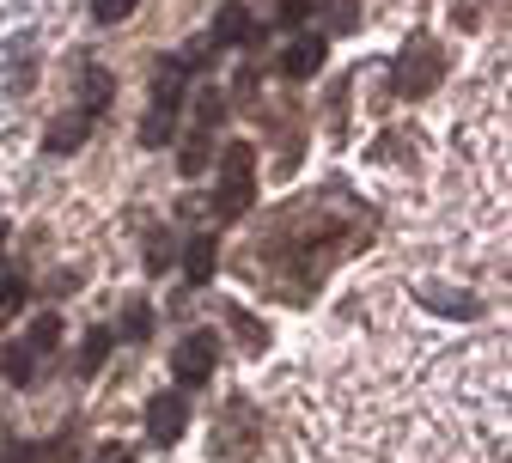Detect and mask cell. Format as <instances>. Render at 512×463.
<instances>
[{"label":"cell","instance_id":"6da1fadb","mask_svg":"<svg viewBox=\"0 0 512 463\" xmlns=\"http://www.w3.org/2000/svg\"><path fill=\"white\" fill-rule=\"evenodd\" d=\"M250 202H256V147H250V141H232V147L220 153L214 214H220V220H238V214H250Z\"/></svg>","mask_w":512,"mask_h":463},{"label":"cell","instance_id":"7a4b0ae2","mask_svg":"<svg viewBox=\"0 0 512 463\" xmlns=\"http://www.w3.org/2000/svg\"><path fill=\"white\" fill-rule=\"evenodd\" d=\"M445 80V49L421 31V37H409L403 43V55H397V68H391V86L403 92V98H427L433 86Z\"/></svg>","mask_w":512,"mask_h":463},{"label":"cell","instance_id":"3957f363","mask_svg":"<svg viewBox=\"0 0 512 463\" xmlns=\"http://www.w3.org/2000/svg\"><path fill=\"white\" fill-rule=\"evenodd\" d=\"M214 366H220V336H214V329H189V336L177 342V354H171L177 390H196V384H208V378H214Z\"/></svg>","mask_w":512,"mask_h":463},{"label":"cell","instance_id":"277c9868","mask_svg":"<svg viewBox=\"0 0 512 463\" xmlns=\"http://www.w3.org/2000/svg\"><path fill=\"white\" fill-rule=\"evenodd\" d=\"M183 427H189V396H183V390H159V396H147V433H153L159 445H177Z\"/></svg>","mask_w":512,"mask_h":463},{"label":"cell","instance_id":"5b68a950","mask_svg":"<svg viewBox=\"0 0 512 463\" xmlns=\"http://www.w3.org/2000/svg\"><path fill=\"white\" fill-rule=\"evenodd\" d=\"M208 43H214V49H256V43H263V31H256L250 7H238V0H232V7H220V13H214Z\"/></svg>","mask_w":512,"mask_h":463},{"label":"cell","instance_id":"8992f818","mask_svg":"<svg viewBox=\"0 0 512 463\" xmlns=\"http://www.w3.org/2000/svg\"><path fill=\"white\" fill-rule=\"evenodd\" d=\"M324 61H330V37H293L281 49V74L287 80H311V74H324Z\"/></svg>","mask_w":512,"mask_h":463},{"label":"cell","instance_id":"52a82bcc","mask_svg":"<svg viewBox=\"0 0 512 463\" xmlns=\"http://www.w3.org/2000/svg\"><path fill=\"white\" fill-rule=\"evenodd\" d=\"M214 269H220V238L214 232H196V238H189V250H183V287H208Z\"/></svg>","mask_w":512,"mask_h":463},{"label":"cell","instance_id":"ba28073f","mask_svg":"<svg viewBox=\"0 0 512 463\" xmlns=\"http://www.w3.org/2000/svg\"><path fill=\"white\" fill-rule=\"evenodd\" d=\"M220 451H232V457H250L256 451V415H250V403H226L220 409Z\"/></svg>","mask_w":512,"mask_h":463},{"label":"cell","instance_id":"9c48e42d","mask_svg":"<svg viewBox=\"0 0 512 463\" xmlns=\"http://www.w3.org/2000/svg\"><path fill=\"white\" fill-rule=\"evenodd\" d=\"M86 135H92V116H86V110H68V116H55V122H49L43 147L61 159V153H80V147H86Z\"/></svg>","mask_w":512,"mask_h":463},{"label":"cell","instance_id":"30bf717a","mask_svg":"<svg viewBox=\"0 0 512 463\" xmlns=\"http://www.w3.org/2000/svg\"><path fill=\"white\" fill-rule=\"evenodd\" d=\"M183 80H189V68H183L177 55H165L159 68H153V104L159 110H183V92H189Z\"/></svg>","mask_w":512,"mask_h":463},{"label":"cell","instance_id":"8fae6325","mask_svg":"<svg viewBox=\"0 0 512 463\" xmlns=\"http://www.w3.org/2000/svg\"><path fill=\"white\" fill-rule=\"evenodd\" d=\"M110 348H116V336H110V329H86V342H80V354H74V372H80V378H92V372H104V360H110Z\"/></svg>","mask_w":512,"mask_h":463},{"label":"cell","instance_id":"7c38bea8","mask_svg":"<svg viewBox=\"0 0 512 463\" xmlns=\"http://www.w3.org/2000/svg\"><path fill=\"white\" fill-rule=\"evenodd\" d=\"M0 378H7V384H37V354L25 348V342H13V348H0Z\"/></svg>","mask_w":512,"mask_h":463},{"label":"cell","instance_id":"4fadbf2b","mask_svg":"<svg viewBox=\"0 0 512 463\" xmlns=\"http://www.w3.org/2000/svg\"><path fill=\"white\" fill-rule=\"evenodd\" d=\"M208 159H214V128H196V135L183 141L177 165H183V177H202V171H208Z\"/></svg>","mask_w":512,"mask_h":463},{"label":"cell","instance_id":"5bb4252c","mask_svg":"<svg viewBox=\"0 0 512 463\" xmlns=\"http://www.w3.org/2000/svg\"><path fill=\"white\" fill-rule=\"evenodd\" d=\"M171 135H177V110H147V122H141V147L147 153H159V147H171Z\"/></svg>","mask_w":512,"mask_h":463},{"label":"cell","instance_id":"9a60e30c","mask_svg":"<svg viewBox=\"0 0 512 463\" xmlns=\"http://www.w3.org/2000/svg\"><path fill=\"white\" fill-rule=\"evenodd\" d=\"M110 92H116V80H110L104 68H86V74H80V110H86V116H98V110L110 104Z\"/></svg>","mask_w":512,"mask_h":463},{"label":"cell","instance_id":"2e32d148","mask_svg":"<svg viewBox=\"0 0 512 463\" xmlns=\"http://www.w3.org/2000/svg\"><path fill=\"white\" fill-rule=\"evenodd\" d=\"M415 299H421V305H433V311H452V317H476V299L445 293V287H433V281H421V287H415Z\"/></svg>","mask_w":512,"mask_h":463},{"label":"cell","instance_id":"e0dca14e","mask_svg":"<svg viewBox=\"0 0 512 463\" xmlns=\"http://www.w3.org/2000/svg\"><path fill=\"white\" fill-rule=\"evenodd\" d=\"M25 348H31V354H37V360H43V354H55V348H61V317H55V311H43V317H37V323H31V329H25Z\"/></svg>","mask_w":512,"mask_h":463},{"label":"cell","instance_id":"ac0fdd59","mask_svg":"<svg viewBox=\"0 0 512 463\" xmlns=\"http://www.w3.org/2000/svg\"><path fill=\"white\" fill-rule=\"evenodd\" d=\"M226 323L238 329V348H244V354H263V348H269V329L256 323L250 311H238V305H232V311H226Z\"/></svg>","mask_w":512,"mask_h":463},{"label":"cell","instance_id":"d6986e66","mask_svg":"<svg viewBox=\"0 0 512 463\" xmlns=\"http://www.w3.org/2000/svg\"><path fill=\"white\" fill-rule=\"evenodd\" d=\"M360 25V0H324V37H348Z\"/></svg>","mask_w":512,"mask_h":463},{"label":"cell","instance_id":"ffe728a7","mask_svg":"<svg viewBox=\"0 0 512 463\" xmlns=\"http://www.w3.org/2000/svg\"><path fill=\"white\" fill-rule=\"evenodd\" d=\"M110 336H122V342H147V336H153V311H147V305H128Z\"/></svg>","mask_w":512,"mask_h":463},{"label":"cell","instance_id":"44dd1931","mask_svg":"<svg viewBox=\"0 0 512 463\" xmlns=\"http://www.w3.org/2000/svg\"><path fill=\"white\" fill-rule=\"evenodd\" d=\"M25 293H31L25 275H0V317H13V311L25 305Z\"/></svg>","mask_w":512,"mask_h":463},{"label":"cell","instance_id":"7402d4cb","mask_svg":"<svg viewBox=\"0 0 512 463\" xmlns=\"http://www.w3.org/2000/svg\"><path fill=\"white\" fill-rule=\"evenodd\" d=\"M128 13H135V0H92V19L98 25H122Z\"/></svg>","mask_w":512,"mask_h":463},{"label":"cell","instance_id":"603a6c76","mask_svg":"<svg viewBox=\"0 0 512 463\" xmlns=\"http://www.w3.org/2000/svg\"><path fill=\"white\" fill-rule=\"evenodd\" d=\"M147 269H153V275L171 269V238H165V232H153V244H147Z\"/></svg>","mask_w":512,"mask_h":463},{"label":"cell","instance_id":"cb8c5ba5","mask_svg":"<svg viewBox=\"0 0 512 463\" xmlns=\"http://www.w3.org/2000/svg\"><path fill=\"white\" fill-rule=\"evenodd\" d=\"M13 92H31V43L13 49Z\"/></svg>","mask_w":512,"mask_h":463},{"label":"cell","instance_id":"d4e9b609","mask_svg":"<svg viewBox=\"0 0 512 463\" xmlns=\"http://www.w3.org/2000/svg\"><path fill=\"white\" fill-rule=\"evenodd\" d=\"M311 19V0H275V25H299Z\"/></svg>","mask_w":512,"mask_h":463},{"label":"cell","instance_id":"484cf974","mask_svg":"<svg viewBox=\"0 0 512 463\" xmlns=\"http://www.w3.org/2000/svg\"><path fill=\"white\" fill-rule=\"evenodd\" d=\"M226 116V92H202V128H214Z\"/></svg>","mask_w":512,"mask_h":463},{"label":"cell","instance_id":"4316f807","mask_svg":"<svg viewBox=\"0 0 512 463\" xmlns=\"http://www.w3.org/2000/svg\"><path fill=\"white\" fill-rule=\"evenodd\" d=\"M98 463H141V457L128 451V445H104V451H98Z\"/></svg>","mask_w":512,"mask_h":463},{"label":"cell","instance_id":"83f0119b","mask_svg":"<svg viewBox=\"0 0 512 463\" xmlns=\"http://www.w3.org/2000/svg\"><path fill=\"white\" fill-rule=\"evenodd\" d=\"M7 463H43V451H37V445H25V439H19V445H13V451H7Z\"/></svg>","mask_w":512,"mask_h":463},{"label":"cell","instance_id":"f1b7e54d","mask_svg":"<svg viewBox=\"0 0 512 463\" xmlns=\"http://www.w3.org/2000/svg\"><path fill=\"white\" fill-rule=\"evenodd\" d=\"M0 244H7V220H0Z\"/></svg>","mask_w":512,"mask_h":463}]
</instances>
